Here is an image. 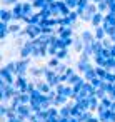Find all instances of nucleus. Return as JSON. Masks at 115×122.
Returning a JSON list of instances; mask_svg holds the SVG:
<instances>
[{"label":"nucleus","instance_id":"7","mask_svg":"<svg viewBox=\"0 0 115 122\" xmlns=\"http://www.w3.org/2000/svg\"><path fill=\"white\" fill-rule=\"evenodd\" d=\"M80 39L83 40L85 45H92L95 42V34H93V30H82L80 32Z\"/></svg>","mask_w":115,"mask_h":122},{"label":"nucleus","instance_id":"10","mask_svg":"<svg viewBox=\"0 0 115 122\" xmlns=\"http://www.w3.org/2000/svg\"><path fill=\"white\" fill-rule=\"evenodd\" d=\"M83 47H85V44H83V40L80 39V35H75V37H73V47H72V49L80 55V54L83 52Z\"/></svg>","mask_w":115,"mask_h":122},{"label":"nucleus","instance_id":"9","mask_svg":"<svg viewBox=\"0 0 115 122\" xmlns=\"http://www.w3.org/2000/svg\"><path fill=\"white\" fill-rule=\"evenodd\" d=\"M37 90H40L43 95H48V94L52 92V87H50L43 79H40V80H37Z\"/></svg>","mask_w":115,"mask_h":122},{"label":"nucleus","instance_id":"8","mask_svg":"<svg viewBox=\"0 0 115 122\" xmlns=\"http://www.w3.org/2000/svg\"><path fill=\"white\" fill-rule=\"evenodd\" d=\"M92 69H95V64H92V62H82V60H78L77 62V72L78 74H87L88 70H92Z\"/></svg>","mask_w":115,"mask_h":122},{"label":"nucleus","instance_id":"15","mask_svg":"<svg viewBox=\"0 0 115 122\" xmlns=\"http://www.w3.org/2000/svg\"><path fill=\"white\" fill-rule=\"evenodd\" d=\"M30 2H32V5L35 7L37 12H40V10H43L45 7H48V5H47V0H30Z\"/></svg>","mask_w":115,"mask_h":122},{"label":"nucleus","instance_id":"11","mask_svg":"<svg viewBox=\"0 0 115 122\" xmlns=\"http://www.w3.org/2000/svg\"><path fill=\"white\" fill-rule=\"evenodd\" d=\"M35 12H37V10H35V7L32 5V2H30V0L24 2V17H32Z\"/></svg>","mask_w":115,"mask_h":122},{"label":"nucleus","instance_id":"3","mask_svg":"<svg viewBox=\"0 0 115 122\" xmlns=\"http://www.w3.org/2000/svg\"><path fill=\"white\" fill-rule=\"evenodd\" d=\"M97 12H98L97 5H95V4H90V5L87 7V10L80 15V20H82V22H88V24H90V22H92V19H93V15H95Z\"/></svg>","mask_w":115,"mask_h":122},{"label":"nucleus","instance_id":"16","mask_svg":"<svg viewBox=\"0 0 115 122\" xmlns=\"http://www.w3.org/2000/svg\"><path fill=\"white\" fill-rule=\"evenodd\" d=\"M24 29H25V27H22L20 22H14V24H10V34H17V35H20Z\"/></svg>","mask_w":115,"mask_h":122},{"label":"nucleus","instance_id":"26","mask_svg":"<svg viewBox=\"0 0 115 122\" xmlns=\"http://www.w3.org/2000/svg\"><path fill=\"white\" fill-rule=\"evenodd\" d=\"M108 122H115V110H110V114H108Z\"/></svg>","mask_w":115,"mask_h":122},{"label":"nucleus","instance_id":"12","mask_svg":"<svg viewBox=\"0 0 115 122\" xmlns=\"http://www.w3.org/2000/svg\"><path fill=\"white\" fill-rule=\"evenodd\" d=\"M93 34H95V40H100V42H103L105 39H107V32H105V29L100 25V27H95L93 29Z\"/></svg>","mask_w":115,"mask_h":122},{"label":"nucleus","instance_id":"5","mask_svg":"<svg viewBox=\"0 0 115 122\" xmlns=\"http://www.w3.org/2000/svg\"><path fill=\"white\" fill-rule=\"evenodd\" d=\"M0 22L4 24H14V14H12V9H7V7H2L0 10Z\"/></svg>","mask_w":115,"mask_h":122},{"label":"nucleus","instance_id":"19","mask_svg":"<svg viewBox=\"0 0 115 122\" xmlns=\"http://www.w3.org/2000/svg\"><path fill=\"white\" fill-rule=\"evenodd\" d=\"M60 64H62V60H58L57 57H52V59L47 62V67H50V69H53V70H55V69H57Z\"/></svg>","mask_w":115,"mask_h":122},{"label":"nucleus","instance_id":"4","mask_svg":"<svg viewBox=\"0 0 115 122\" xmlns=\"http://www.w3.org/2000/svg\"><path fill=\"white\" fill-rule=\"evenodd\" d=\"M0 77H2V82H5V84H10V85H14L15 84V80H17V77L7 69V67H2V70H0Z\"/></svg>","mask_w":115,"mask_h":122},{"label":"nucleus","instance_id":"25","mask_svg":"<svg viewBox=\"0 0 115 122\" xmlns=\"http://www.w3.org/2000/svg\"><path fill=\"white\" fill-rule=\"evenodd\" d=\"M108 12L110 14H115V2H108ZM107 12V14H108Z\"/></svg>","mask_w":115,"mask_h":122},{"label":"nucleus","instance_id":"17","mask_svg":"<svg viewBox=\"0 0 115 122\" xmlns=\"http://www.w3.org/2000/svg\"><path fill=\"white\" fill-rule=\"evenodd\" d=\"M95 74H97V77H98V79L105 80V79H107V75H108V70H107L105 67H95Z\"/></svg>","mask_w":115,"mask_h":122},{"label":"nucleus","instance_id":"14","mask_svg":"<svg viewBox=\"0 0 115 122\" xmlns=\"http://www.w3.org/2000/svg\"><path fill=\"white\" fill-rule=\"evenodd\" d=\"M9 34H10V25H9V24H4V22H0V39L4 40Z\"/></svg>","mask_w":115,"mask_h":122},{"label":"nucleus","instance_id":"1","mask_svg":"<svg viewBox=\"0 0 115 122\" xmlns=\"http://www.w3.org/2000/svg\"><path fill=\"white\" fill-rule=\"evenodd\" d=\"M24 32H25L27 40H37L42 35V27L40 25H25Z\"/></svg>","mask_w":115,"mask_h":122},{"label":"nucleus","instance_id":"23","mask_svg":"<svg viewBox=\"0 0 115 122\" xmlns=\"http://www.w3.org/2000/svg\"><path fill=\"white\" fill-rule=\"evenodd\" d=\"M57 59H58V60H65V59H68V49L58 50V52H57Z\"/></svg>","mask_w":115,"mask_h":122},{"label":"nucleus","instance_id":"18","mask_svg":"<svg viewBox=\"0 0 115 122\" xmlns=\"http://www.w3.org/2000/svg\"><path fill=\"white\" fill-rule=\"evenodd\" d=\"M92 49H93V55H97V54H100V52L103 50V44H102L100 40H95V42L92 44Z\"/></svg>","mask_w":115,"mask_h":122},{"label":"nucleus","instance_id":"21","mask_svg":"<svg viewBox=\"0 0 115 122\" xmlns=\"http://www.w3.org/2000/svg\"><path fill=\"white\" fill-rule=\"evenodd\" d=\"M97 9H98V12H100V14H103V15H105V14L108 12V4L103 0V2H100V4L97 5Z\"/></svg>","mask_w":115,"mask_h":122},{"label":"nucleus","instance_id":"6","mask_svg":"<svg viewBox=\"0 0 115 122\" xmlns=\"http://www.w3.org/2000/svg\"><path fill=\"white\" fill-rule=\"evenodd\" d=\"M57 37L60 39H72L73 35V27H57Z\"/></svg>","mask_w":115,"mask_h":122},{"label":"nucleus","instance_id":"20","mask_svg":"<svg viewBox=\"0 0 115 122\" xmlns=\"http://www.w3.org/2000/svg\"><path fill=\"white\" fill-rule=\"evenodd\" d=\"M103 22L105 24H108V25H112V27H115V14H105V19H103Z\"/></svg>","mask_w":115,"mask_h":122},{"label":"nucleus","instance_id":"2","mask_svg":"<svg viewBox=\"0 0 115 122\" xmlns=\"http://www.w3.org/2000/svg\"><path fill=\"white\" fill-rule=\"evenodd\" d=\"M15 62H17V72H15V75L17 77H27V74L30 70V60L29 59H19Z\"/></svg>","mask_w":115,"mask_h":122},{"label":"nucleus","instance_id":"24","mask_svg":"<svg viewBox=\"0 0 115 122\" xmlns=\"http://www.w3.org/2000/svg\"><path fill=\"white\" fill-rule=\"evenodd\" d=\"M65 4L68 5L70 10H77V7H78V0H65Z\"/></svg>","mask_w":115,"mask_h":122},{"label":"nucleus","instance_id":"22","mask_svg":"<svg viewBox=\"0 0 115 122\" xmlns=\"http://www.w3.org/2000/svg\"><path fill=\"white\" fill-rule=\"evenodd\" d=\"M20 0H2V7H7V9H12L14 5H17Z\"/></svg>","mask_w":115,"mask_h":122},{"label":"nucleus","instance_id":"13","mask_svg":"<svg viewBox=\"0 0 115 122\" xmlns=\"http://www.w3.org/2000/svg\"><path fill=\"white\" fill-rule=\"evenodd\" d=\"M103 19H105V15L103 14H100V12H97L95 15H93V19H92V22H90V25L95 29V27H100L102 24H103Z\"/></svg>","mask_w":115,"mask_h":122}]
</instances>
